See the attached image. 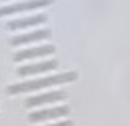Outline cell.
Segmentation results:
<instances>
[{
  "label": "cell",
  "mask_w": 130,
  "mask_h": 126,
  "mask_svg": "<svg viewBox=\"0 0 130 126\" xmlns=\"http://www.w3.org/2000/svg\"><path fill=\"white\" fill-rule=\"evenodd\" d=\"M76 78L74 72H58V74H48L42 78H34V80H26V82H18V84H10L8 92L10 94H26V92H38V90H52V86L58 84H66L70 80Z\"/></svg>",
  "instance_id": "cell-1"
},
{
  "label": "cell",
  "mask_w": 130,
  "mask_h": 126,
  "mask_svg": "<svg viewBox=\"0 0 130 126\" xmlns=\"http://www.w3.org/2000/svg\"><path fill=\"white\" fill-rule=\"evenodd\" d=\"M54 0H24V2H14L8 6H0V18L8 14H18V12H28V10H36V8H46Z\"/></svg>",
  "instance_id": "cell-2"
},
{
  "label": "cell",
  "mask_w": 130,
  "mask_h": 126,
  "mask_svg": "<svg viewBox=\"0 0 130 126\" xmlns=\"http://www.w3.org/2000/svg\"><path fill=\"white\" fill-rule=\"evenodd\" d=\"M54 54V46L52 44H42V46H34V48H26V50H16L14 52V60L22 62V60H28V58H46Z\"/></svg>",
  "instance_id": "cell-3"
},
{
  "label": "cell",
  "mask_w": 130,
  "mask_h": 126,
  "mask_svg": "<svg viewBox=\"0 0 130 126\" xmlns=\"http://www.w3.org/2000/svg\"><path fill=\"white\" fill-rule=\"evenodd\" d=\"M58 68V62L54 58L42 60V62H34L28 66H18V76H30V74H44V72H54Z\"/></svg>",
  "instance_id": "cell-4"
},
{
  "label": "cell",
  "mask_w": 130,
  "mask_h": 126,
  "mask_svg": "<svg viewBox=\"0 0 130 126\" xmlns=\"http://www.w3.org/2000/svg\"><path fill=\"white\" fill-rule=\"evenodd\" d=\"M50 30L48 28H40V30H32L28 34H16L8 38L10 46H22V44H30V42H38V40H48Z\"/></svg>",
  "instance_id": "cell-5"
},
{
  "label": "cell",
  "mask_w": 130,
  "mask_h": 126,
  "mask_svg": "<svg viewBox=\"0 0 130 126\" xmlns=\"http://www.w3.org/2000/svg\"><path fill=\"white\" fill-rule=\"evenodd\" d=\"M48 16L44 12L40 14H32L26 16V18H14V20H8L6 22V28L8 30H22V28H30V26H38V24H46Z\"/></svg>",
  "instance_id": "cell-6"
}]
</instances>
